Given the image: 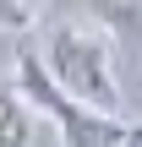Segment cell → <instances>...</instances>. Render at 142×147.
<instances>
[{
    "label": "cell",
    "mask_w": 142,
    "mask_h": 147,
    "mask_svg": "<svg viewBox=\"0 0 142 147\" xmlns=\"http://www.w3.org/2000/svg\"><path fill=\"white\" fill-rule=\"evenodd\" d=\"M0 147H38V109L16 82H0Z\"/></svg>",
    "instance_id": "obj_3"
},
{
    "label": "cell",
    "mask_w": 142,
    "mask_h": 147,
    "mask_svg": "<svg viewBox=\"0 0 142 147\" xmlns=\"http://www.w3.org/2000/svg\"><path fill=\"white\" fill-rule=\"evenodd\" d=\"M16 87L38 109V120H49V131L60 136V147H120L126 131H131L120 115H104V109L82 104L77 93H66L49 76L44 49H16Z\"/></svg>",
    "instance_id": "obj_2"
},
{
    "label": "cell",
    "mask_w": 142,
    "mask_h": 147,
    "mask_svg": "<svg viewBox=\"0 0 142 147\" xmlns=\"http://www.w3.org/2000/svg\"><path fill=\"white\" fill-rule=\"evenodd\" d=\"M44 65L82 104H93L104 115H120L126 109L120 71H115V33L104 22H55L49 38H44Z\"/></svg>",
    "instance_id": "obj_1"
},
{
    "label": "cell",
    "mask_w": 142,
    "mask_h": 147,
    "mask_svg": "<svg viewBox=\"0 0 142 147\" xmlns=\"http://www.w3.org/2000/svg\"><path fill=\"white\" fill-rule=\"evenodd\" d=\"M93 22H104L115 33V44H137L142 49V0H88Z\"/></svg>",
    "instance_id": "obj_4"
},
{
    "label": "cell",
    "mask_w": 142,
    "mask_h": 147,
    "mask_svg": "<svg viewBox=\"0 0 142 147\" xmlns=\"http://www.w3.org/2000/svg\"><path fill=\"white\" fill-rule=\"evenodd\" d=\"M44 0H0V33H27L38 22Z\"/></svg>",
    "instance_id": "obj_5"
}]
</instances>
